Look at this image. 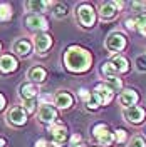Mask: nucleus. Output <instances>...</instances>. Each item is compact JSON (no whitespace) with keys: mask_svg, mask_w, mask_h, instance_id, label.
Segmentation results:
<instances>
[{"mask_svg":"<svg viewBox=\"0 0 146 147\" xmlns=\"http://www.w3.org/2000/svg\"><path fill=\"white\" fill-rule=\"evenodd\" d=\"M64 62H65V67L71 72H86L91 67L92 57L87 50H84L81 47H69L65 50Z\"/></svg>","mask_w":146,"mask_h":147,"instance_id":"1","label":"nucleus"},{"mask_svg":"<svg viewBox=\"0 0 146 147\" xmlns=\"http://www.w3.org/2000/svg\"><path fill=\"white\" fill-rule=\"evenodd\" d=\"M47 130H49L50 136H52V146L61 147L62 144H64V140H65V127L61 124V122H55V124H52V125H49Z\"/></svg>","mask_w":146,"mask_h":147,"instance_id":"2","label":"nucleus"},{"mask_svg":"<svg viewBox=\"0 0 146 147\" xmlns=\"http://www.w3.org/2000/svg\"><path fill=\"white\" fill-rule=\"evenodd\" d=\"M106 47L109 50H113V52H119V50H123L126 47V38H124L123 34H119V32H113L106 38Z\"/></svg>","mask_w":146,"mask_h":147,"instance_id":"3","label":"nucleus"},{"mask_svg":"<svg viewBox=\"0 0 146 147\" xmlns=\"http://www.w3.org/2000/svg\"><path fill=\"white\" fill-rule=\"evenodd\" d=\"M77 15H79V20H81V24L84 27H91L92 24H94V10H92L91 5H87V3H82L81 7L77 9Z\"/></svg>","mask_w":146,"mask_h":147,"instance_id":"4","label":"nucleus"},{"mask_svg":"<svg viewBox=\"0 0 146 147\" xmlns=\"http://www.w3.org/2000/svg\"><path fill=\"white\" fill-rule=\"evenodd\" d=\"M94 99L99 102V105H108L113 99V90H111L108 85H98L94 92H92Z\"/></svg>","mask_w":146,"mask_h":147,"instance_id":"5","label":"nucleus"},{"mask_svg":"<svg viewBox=\"0 0 146 147\" xmlns=\"http://www.w3.org/2000/svg\"><path fill=\"white\" fill-rule=\"evenodd\" d=\"M7 119H9V122L15 124V125H22L27 120V114L22 107H14L7 112Z\"/></svg>","mask_w":146,"mask_h":147,"instance_id":"6","label":"nucleus"},{"mask_svg":"<svg viewBox=\"0 0 146 147\" xmlns=\"http://www.w3.org/2000/svg\"><path fill=\"white\" fill-rule=\"evenodd\" d=\"M124 119L128 120V122H131V124H139L145 119V110L141 109V107H138V105L129 107V109L124 110Z\"/></svg>","mask_w":146,"mask_h":147,"instance_id":"7","label":"nucleus"},{"mask_svg":"<svg viewBox=\"0 0 146 147\" xmlns=\"http://www.w3.org/2000/svg\"><path fill=\"white\" fill-rule=\"evenodd\" d=\"M25 24H27V27L32 28V30H46L47 28V20L42 17V15H37V13L29 15L27 20H25Z\"/></svg>","mask_w":146,"mask_h":147,"instance_id":"8","label":"nucleus"},{"mask_svg":"<svg viewBox=\"0 0 146 147\" xmlns=\"http://www.w3.org/2000/svg\"><path fill=\"white\" fill-rule=\"evenodd\" d=\"M55 117H57V112H55L54 107H50V104H44L39 110V119L46 124H52Z\"/></svg>","mask_w":146,"mask_h":147,"instance_id":"9","label":"nucleus"},{"mask_svg":"<svg viewBox=\"0 0 146 147\" xmlns=\"http://www.w3.org/2000/svg\"><path fill=\"white\" fill-rule=\"evenodd\" d=\"M138 94L136 90H133V89H128V90H124L121 94V97H119V102H121V105H124L126 109L129 107H134V104L138 102Z\"/></svg>","mask_w":146,"mask_h":147,"instance_id":"10","label":"nucleus"},{"mask_svg":"<svg viewBox=\"0 0 146 147\" xmlns=\"http://www.w3.org/2000/svg\"><path fill=\"white\" fill-rule=\"evenodd\" d=\"M15 69H17V60H15L12 55H3V57H0V72L9 74V72H14Z\"/></svg>","mask_w":146,"mask_h":147,"instance_id":"11","label":"nucleus"},{"mask_svg":"<svg viewBox=\"0 0 146 147\" xmlns=\"http://www.w3.org/2000/svg\"><path fill=\"white\" fill-rule=\"evenodd\" d=\"M34 44H35L37 52H46L47 49L50 47V44H52V38L47 34H39L35 37V40H34Z\"/></svg>","mask_w":146,"mask_h":147,"instance_id":"12","label":"nucleus"},{"mask_svg":"<svg viewBox=\"0 0 146 147\" xmlns=\"http://www.w3.org/2000/svg\"><path fill=\"white\" fill-rule=\"evenodd\" d=\"M37 94H39V89L34 84H24L20 87V95L24 97V100H34L37 97Z\"/></svg>","mask_w":146,"mask_h":147,"instance_id":"13","label":"nucleus"},{"mask_svg":"<svg viewBox=\"0 0 146 147\" xmlns=\"http://www.w3.org/2000/svg\"><path fill=\"white\" fill-rule=\"evenodd\" d=\"M55 105H59L61 109H69L71 105H72V97H71V94H67V92H57L55 94Z\"/></svg>","mask_w":146,"mask_h":147,"instance_id":"14","label":"nucleus"},{"mask_svg":"<svg viewBox=\"0 0 146 147\" xmlns=\"http://www.w3.org/2000/svg\"><path fill=\"white\" fill-rule=\"evenodd\" d=\"M116 13V3L114 2H108L101 5V17L102 18H113Z\"/></svg>","mask_w":146,"mask_h":147,"instance_id":"15","label":"nucleus"},{"mask_svg":"<svg viewBox=\"0 0 146 147\" xmlns=\"http://www.w3.org/2000/svg\"><path fill=\"white\" fill-rule=\"evenodd\" d=\"M29 79H32L34 82H42L46 79V70L40 67H32L29 70Z\"/></svg>","mask_w":146,"mask_h":147,"instance_id":"16","label":"nucleus"},{"mask_svg":"<svg viewBox=\"0 0 146 147\" xmlns=\"http://www.w3.org/2000/svg\"><path fill=\"white\" fill-rule=\"evenodd\" d=\"M14 50L17 52L18 55H29L30 54V44H29L27 40H17L15 42V45H14Z\"/></svg>","mask_w":146,"mask_h":147,"instance_id":"17","label":"nucleus"},{"mask_svg":"<svg viewBox=\"0 0 146 147\" xmlns=\"http://www.w3.org/2000/svg\"><path fill=\"white\" fill-rule=\"evenodd\" d=\"M113 65L116 67L118 72H128V69H129L128 60H126L124 57H121V55H116V57L113 59Z\"/></svg>","mask_w":146,"mask_h":147,"instance_id":"18","label":"nucleus"},{"mask_svg":"<svg viewBox=\"0 0 146 147\" xmlns=\"http://www.w3.org/2000/svg\"><path fill=\"white\" fill-rule=\"evenodd\" d=\"M101 72L106 75V79H109V77H116L118 70H116V67L113 65V62H104L102 67H101Z\"/></svg>","mask_w":146,"mask_h":147,"instance_id":"19","label":"nucleus"},{"mask_svg":"<svg viewBox=\"0 0 146 147\" xmlns=\"http://www.w3.org/2000/svg\"><path fill=\"white\" fill-rule=\"evenodd\" d=\"M12 17V9H10L9 3H0V20L2 22H7Z\"/></svg>","mask_w":146,"mask_h":147,"instance_id":"20","label":"nucleus"},{"mask_svg":"<svg viewBox=\"0 0 146 147\" xmlns=\"http://www.w3.org/2000/svg\"><path fill=\"white\" fill-rule=\"evenodd\" d=\"M106 85H108V87H109L113 92H118V90H121V87H123V82H121V79H118V77H109Z\"/></svg>","mask_w":146,"mask_h":147,"instance_id":"21","label":"nucleus"},{"mask_svg":"<svg viewBox=\"0 0 146 147\" xmlns=\"http://www.w3.org/2000/svg\"><path fill=\"white\" fill-rule=\"evenodd\" d=\"M136 28L141 32V35H146V15L136 17Z\"/></svg>","mask_w":146,"mask_h":147,"instance_id":"22","label":"nucleus"},{"mask_svg":"<svg viewBox=\"0 0 146 147\" xmlns=\"http://www.w3.org/2000/svg\"><path fill=\"white\" fill-rule=\"evenodd\" d=\"M49 5H50V2H29L27 3V7L30 10H44Z\"/></svg>","mask_w":146,"mask_h":147,"instance_id":"23","label":"nucleus"},{"mask_svg":"<svg viewBox=\"0 0 146 147\" xmlns=\"http://www.w3.org/2000/svg\"><path fill=\"white\" fill-rule=\"evenodd\" d=\"M98 140H99V144H102V146H111L113 140H114V137H113L111 132H106V134H102L101 137H98Z\"/></svg>","mask_w":146,"mask_h":147,"instance_id":"24","label":"nucleus"},{"mask_svg":"<svg viewBox=\"0 0 146 147\" xmlns=\"http://www.w3.org/2000/svg\"><path fill=\"white\" fill-rule=\"evenodd\" d=\"M136 69L139 72H146V55H138L136 57Z\"/></svg>","mask_w":146,"mask_h":147,"instance_id":"25","label":"nucleus"},{"mask_svg":"<svg viewBox=\"0 0 146 147\" xmlns=\"http://www.w3.org/2000/svg\"><path fill=\"white\" fill-rule=\"evenodd\" d=\"M128 147H146V140L143 137H139V136H136V137L131 139V142H129Z\"/></svg>","mask_w":146,"mask_h":147,"instance_id":"26","label":"nucleus"},{"mask_svg":"<svg viewBox=\"0 0 146 147\" xmlns=\"http://www.w3.org/2000/svg\"><path fill=\"white\" fill-rule=\"evenodd\" d=\"M106 132H108V127H106L104 124H98L96 127L92 129V134H94L96 137H101V136H102V134H106Z\"/></svg>","mask_w":146,"mask_h":147,"instance_id":"27","label":"nucleus"},{"mask_svg":"<svg viewBox=\"0 0 146 147\" xmlns=\"http://www.w3.org/2000/svg\"><path fill=\"white\" fill-rule=\"evenodd\" d=\"M114 139H116L118 142H124V140H126V130L118 129V130H116V136H114Z\"/></svg>","mask_w":146,"mask_h":147,"instance_id":"28","label":"nucleus"},{"mask_svg":"<svg viewBox=\"0 0 146 147\" xmlns=\"http://www.w3.org/2000/svg\"><path fill=\"white\" fill-rule=\"evenodd\" d=\"M65 10H67V7H65V5H57V7H55V17H64L65 15Z\"/></svg>","mask_w":146,"mask_h":147,"instance_id":"29","label":"nucleus"},{"mask_svg":"<svg viewBox=\"0 0 146 147\" xmlns=\"http://www.w3.org/2000/svg\"><path fill=\"white\" fill-rule=\"evenodd\" d=\"M98 107H99V102L96 100V99H94V95H91V99H89V100H87V109H98Z\"/></svg>","mask_w":146,"mask_h":147,"instance_id":"30","label":"nucleus"},{"mask_svg":"<svg viewBox=\"0 0 146 147\" xmlns=\"http://www.w3.org/2000/svg\"><path fill=\"white\" fill-rule=\"evenodd\" d=\"M126 27H128L129 30H134V28H136V20L128 18V20H126Z\"/></svg>","mask_w":146,"mask_h":147,"instance_id":"31","label":"nucleus"},{"mask_svg":"<svg viewBox=\"0 0 146 147\" xmlns=\"http://www.w3.org/2000/svg\"><path fill=\"white\" fill-rule=\"evenodd\" d=\"M25 109H27L29 112H32V110L35 109V102L34 100H25Z\"/></svg>","mask_w":146,"mask_h":147,"instance_id":"32","label":"nucleus"},{"mask_svg":"<svg viewBox=\"0 0 146 147\" xmlns=\"http://www.w3.org/2000/svg\"><path fill=\"white\" fill-rule=\"evenodd\" d=\"M35 147H49V146H47V142L44 140V139H40V140L35 142Z\"/></svg>","mask_w":146,"mask_h":147,"instance_id":"33","label":"nucleus"},{"mask_svg":"<svg viewBox=\"0 0 146 147\" xmlns=\"http://www.w3.org/2000/svg\"><path fill=\"white\" fill-rule=\"evenodd\" d=\"M3 105H5V99H3V95L0 94V110L3 109Z\"/></svg>","mask_w":146,"mask_h":147,"instance_id":"34","label":"nucleus"},{"mask_svg":"<svg viewBox=\"0 0 146 147\" xmlns=\"http://www.w3.org/2000/svg\"><path fill=\"white\" fill-rule=\"evenodd\" d=\"M79 140H81V137H79V136H72V139H71V142H72V144L79 142Z\"/></svg>","mask_w":146,"mask_h":147,"instance_id":"35","label":"nucleus"},{"mask_svg":"<svg viewBox=\"0 0 146 147\" xmlns=\"http://www.w3.org/2000/svg\"><path fill=\"white\" fill-rule=\"evenodd\" d=\"M5 146V144H3V140H2V139H0V147H3Z\"/></svg>","mask_w":146,"mask_h":147,"instance_id":"36","label":"nucleus"},{"mask_svg":"<svg viewBox=\"0 0 146 147\" xmlns=\"http://www.w3.org/2000/svg\"><path fill=\"white\" fill-rule=\"evenodd\" d=\"M77 147H84V146H77Z\"/></svg>","mask_w":146,"mask_h":147,"instance_id":"37","label":"nucleus"}]
</instances>
